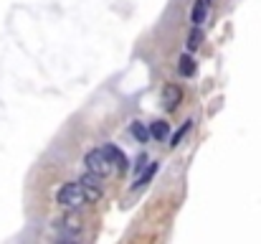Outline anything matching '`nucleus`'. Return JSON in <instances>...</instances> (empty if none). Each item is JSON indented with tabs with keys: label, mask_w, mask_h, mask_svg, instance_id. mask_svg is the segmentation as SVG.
I'll return each mask as SVG.
<instances>
[{
	"label": "nucleus",
	"mask_w": 261,
	"mask_h": 244,
	"mask_svg": "<svg viewBox=\"0 0 261 244\" xmlns=\"http://www.w3.org/2000/svg\"><path fill=\"white\" fill-rule=\"evenodd\" d=\"M150 138H155V140H168V138H170L168 122H165V120H155V122L150 125Z\"/></svg>",
	"instance_id": "6"
},
{
	"label": "nucleus",
	"mask_w": 261,
	"mask_h": 244,
	"mask_svg": "<svg viewBox=\"0 0 261 244\" xmlns=\"http://www.w3.org/2000/svg\"><path fill=\"white\" fill-rule=\"evenodd\" d=\"M190 127H193V120H185V122H182V127H180L175 135H170V148H177V145H180V140L188 135V130H190Z\"/></svg>",
	"instance_id": "11"
},
{
	"label": "nucleus",
	"mask_w": 261,
	"mask_h": 244,
	"mask_svg": "<svg viewBox=\"0 0 261 244\" xmlns=\"http://www.w3.org/2000/svg\"><path fill=\"white\" fill-rule=\"evenodd\" d=\"M101 191L96 186H84L82 181L79 183H64L56 193V201L64 206V209H79L84 204H91V201H99Z\"/></svg>",
	"instance_id": "1"
},
{
	"label": "nucleus",
	"mask_w": 261,
	"mask_h": 244,
	"mask_svg": "<svg viewBox=\"0 0 261 244\" xmlns=\"http://www.w3.org/2000/svg\"><path fill=\"white\" fill-rule=\"evenodd\" d=\"M205 15H208V0H195V5H193V10H190L193 26H203V23H205Z\"/></svg>",
	"instance_id": "5"
},
{
	"label": "nucleus",
	"mask_w": 261,
	"mask_h": 244,
	"mask_svg": "<svg viewBox=\"0 0 261 244\" xmlns=\"http://www.w3.org/2000/svg\"><path fill=\"white\" fill-rule=\"evenodd\" d=\"M155 173H158V163H147V168H145L140 175H135L137 181H135V186H132V188H142V186H147V183L155 178Z\"/></svg>",
	"instance_id": "7"
},
{
	"label": "nucleus",
	"mask_w": 261,
	"mask_h": 244,
	"mask_svg": "<svg viewBox=\"0 0 261 244\" xmlns=\"http://www.w3.org/2000/svg\"><path fill=\"white\" fill-rule=\"evenodd\" d=\"M177 72H180L182 77H193V74H195V61H193L190 54H182V56L177 59Z\"/></svg>",
	"instance_id": "8"
},
{
	"label": "nucleus",
	"mask_w": 261,
	"mask_h": 244,
	"mask_svg": "<svg viewBox=\"0 0 261 244\" xmlns=\"http://www.w3.org/2000/svg\"><path fill=\"white\" fill-rule=\"evenodd\" d=\"M200 43H203V31H200V26H195L188 36V51H195Z\"/></svg>",
	"instance_id": "10"
},
{
	"label": "nucleus",
	"mask_w": 261,
	"mask_h": 244,
	"mask_svg": "<svg viewBox=\"0 0 261 244\" xmlns=\"http://www.w3.org/2000/svg\"><path fill=\"white\" fill-rule=\"evenodd\" d=\"M104 153L109 156V161L114 163V168H117V173H122V170H127V156L117 148V145H104Z\"/></svg>",
	"instance_id": "4"
},
{
	"label": "nucleus",
	"mask_w": 261,
	"mask_h": 244,
	"mask_svg": "<svg viewBox=\"0 0 261 244\" xmlns=\"http://www.w3.org/2000/svg\"><path fill=\"white\" fill-rule=\"evenodd\" d=\"M129 132H132V138H135L137 143H147V140H150V127H145L142 122H132V125H129Z\"/></svg>",
	"instance_id": "9"
},
{
	"label": "nucleus",
	"mask_w": 261,
	"mask_h": 244,
	"mask_svg": "<svg viewBox=\"0 0 261 244\" xmlns=\"http://www.w3.org/2000/svg\"><path fill=\"white\" fill-rule=\"evenodd\" d=\"M147 163H150V158H147V156H140V158L135 161V175H140V173L147 168Z\"/></svg>",
	"instance_id": "12"
},
{
	"label": "nucleus",
	"mask_w": 261,
	"mask_h": 244,
	"mask_svg": "<svg viewBox=\"0 0 261 244\" xmlns=\"http://www.w3.org/2000/svg\"><path fill=\"white\" fill-rule=\"evenodd\" d=\"M180 99H182V89H180L177 84H165V89H163V102H165V109H175Z\"/></svg>",
	"instance_id": "3"
},
{
	"label": "nucleus",
	"mask_w": 261,
	"mask_h": 244,
	"mask_svg": "<svg viewBox=\"0 0 261 244\" xmlns=\"http://www.w3.org/2000/svg\"><path fill=\"white\" fill-rule=\"evenodd\" d=\"M84 163H87V170L96 173V175H101V178L114 173V163L109 161V156L104 153V148H94V150H89Z\"/></svg>",
	"instance_id": "2"
}]
</instances>
